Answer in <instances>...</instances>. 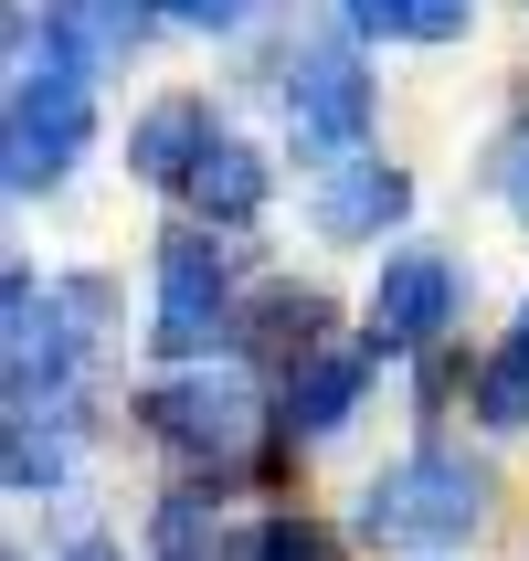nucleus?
<instances>
[{
    "label": "nucleus",
    "instance_id": "obj_1",
    "mask_svg": "<svg viewBox=\"0 0 529 561\" xmlns=\"http://www.w3.org/2000/svg\"><path fill=\"white\" fill-rule=\"evenodd\" d=\"M170 11H191V22H222V11H233V0H170Z\"/></svg>",
    "mask_w": 529,
    "mask_h": 561
}]
</instances>
